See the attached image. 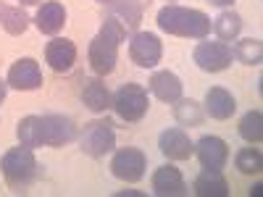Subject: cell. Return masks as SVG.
Masks as SVG:
<instances>
[{"instance_id": "9c48e42d", "label": "cell", "mask_w": 263, "mask_h": 197, "mask_svg": "<svg viewBox=\"0 0 263 197\" xmlns=\"http://www.w3.org/2000/svg\"><path fill=\"white\" fill-rule=\"evenodd\" d=\"M129 58L140 69H156L163 58V45H161L158 34L135 32V37L129 40Z\"/></svg>"}, {"instance_id": "ac0fdd59", "label": "cell", "mask_w": 263, "mask_h": 197, "mask_svg": "<svg viewBox=\"0 0 263 197\" xmlns=\"http://www.w3.org/2000/svg\"><path fill=\"white\" fill-rule=\"evenodd\" d=\"M82 103L92 113H105L111 108V92H108V87L100 76H87L82 82Z\"/></svg>"}, {"instance_id": "83f0119b", "label": "cell", "mask_w": 263, "mask_h": 197, "mask_svg": "<svg viewBox=\"0 0 263 197\" xmlns=\"http://www.w3.org/2000/svg\"><path fill=\"white\" fill-rule=\"evenodd\" d=\"M6 95H8V82H6V79H0V103L6 100Z\"/></svg>"}, {"instance_id": "d6986e66", "label": "cell", "mask_w": 263, "mask_h": 197, "mask_svg": "<svg viewBox=\"0 0 263 197\" xmlns=\"http://www.w3.org/2000/svg\"><path fill=\"white\" fill-rule=\"evenodd\" d=\"M192 189H195L197 197H227V194H229V182L224 179L221 171H208V168H203V171L195 176Z\"/></svg>"}, {"instance_id": "cb8c5ba5", "label": "cell", "mask_w": 263, "mask_h": 197, "mask_svg": "<svg viewBox=\"0 0 263 197\" xmlns=\"http://www.w3.org/2000/svg\"><path fill=\"white\" fill-rule=\"evenodd\" d=\"M237 131H239V137H242L245 142H260L263 140V113L258 111V108H253V111H248L242 119H239L237 124Z\"/></svg>"}, {"instance_id": "277c9868", "label": "cell", "mask_w": 263, "mask_h": 197, "mask_svg": "<svg viewBox=\"0 0 263 197\" xmlns=\"http://www.w3.org/2000/svg\"><path fill=\"white\" fill-rule=\"evenodd\" d=\"M0 171H3V179L13 192H24L40 173V163L34 158V150L27 145H18L3 152L0 158Z\"/></svg>"}, {"instance_id": "4fadbf2b", "label": "cell", "mask_w": 263, "mask_h": 197, "mask_svg": "<svg viewBox=\"0 0 263 197\" xmlns=\"http://www.w3.org/2000/svg\"><path fill=\"white\" fill-rule=\"evenodd\" d=\"M45 61L55 74H69L77 63V45L66 37H53L45 48Z\"/></svg>"}, {"instance_id": "603a6c76", "label": "cell", "mask_w": 263, "mask_h": 197, "mask_svg": "<svg viewBox=\"0 0 263 197\" xmlns=\"http://www.w3.org/2000/svg\"><path fill=\"white\" fill-rule=\"evenodd\" d=\"M174 119L179 126H200L203 124V108L192 97H179L174 105Z\"/></svg>"}, {"instance_id": "e0dca14e", "label": "cell", "mask_w": 263, "mask_h": 197, "mask_svg": "<svg viewBox=\"0 0 263 197\" xmlns=\"http://www.w3.org/2000/svg\"><path fill=\"white\" fill-rule=\"evenodd\" d=\"M34 24H37V29L42 34L55 37L63 29V24H66V8H63V3H58V0H48V3H42L37 8V13H34Z\"/></svg>"}, {"instance_id": "f546056e", "label": "cell", "mask_w": 263, "mask_h": 197, "mask_svg": "<svg viewBox=\"0 0 263 197\" xmlns=\"http://www.w3.org/2000/svg\"><path fill=\"white\" fill-rule=\"evenodd\" d=\"M95 3H100V6H114L116 0H95Z\"/></svg>"}, {"instance_id": "d4e9b609", "label": "cell", "mask_w": 263, "mask_h": 197, "mask_svg": "<svg viewBox=\"0 0 263 197\" xmlns=\"http://www.w3.org/2000/svg\"><path fill=\"white\" fill-rule=\"evenodd\" d=\"M234 168L239 173H245V176H258V173L263 171V152L258 147H242L234 155Z\"/></svg>"}, {"instance_id": "6da1fadb", "label": "cell", "mask_w": 263, "mask_h": 197, "mask_svg": "<svg viewBox=\"0 0 263 197\" xmlns=\"http://www.w3.org/2000/svg\"><path fill=\"white\" fill-rule=\"evenodd\" d=\"M18 145L27 147H63L77 137V124L69 116L45 113V116H24L16 126Z\"/></svg>"}, {"instance_id": "44dd1931", "label": "cell", "mask_w": 263, "mask_h": 197, "mask_svg": "<svg viewBox=\"0 0 263 197\" xmlns=\"http://www.w3.org/2000/svg\"><path fill=\"white\" fill-rule=\"evenodd\" d=\"M0 27H3L8 34L18 37L29 29V16L24 13L21 6H6L0 3Z\"/></svg>"}, {"instance_id": "2e32d148", "label": "cell", "mask_w": 263, "mask_h": 197, "mask_svg": "<svg viewBox=\"0 0 263 197\" xmlns=\"http://www.w3.org/2000/svg\"><path fill=\"white\" fill-rule=\"evenodd\" d=\"M237 111V100L227 87H211L205 92V113L216 121H227Z\"/></svg>"}, {"instance_id": "7a4b0ae2", "label": "cell", "mask_w": 263, "mask_h": 197, "mask_svg": "<svg viewBox=\"0 0 263 197\" xmlns=\"http://www.w3.org/2000/svg\"><path fill=\"white\" fill-rule=\"evenodd\" d=\"M126 40V27L121 24L119 18L105 16L100 32L92 37L90 50H87V61H90V69L98 76H108L114 74L116 63H119V48L121 42Z\"/></svg>"}, {"instance_id": "4316f807", "label": "cell", "mask_w": 263, "mask_h": 197, "mask_svg": "<svg viewBox=\"0 0 263 197\" xmlns=\"http://www.w3.org/2000/svg\"><path fill=\"white\" fill-rule=\"evenodd\" d=\"M213 6H218V8H232L234 6V0H211Z\"/></svg>"}, {"instance_id": "7402d4cb", "label": "cell", "mask_w": 263, "mask_h": 197, "mask_svg": "<svg viewBox=\"0 0 263 197\" xmlns=\"http://www.w3.org/2000/svg\"><path fill=\"white\" fill-rule=\"evenodd\" d=\"M111 16L119 18L126 29H137L142 21V3L140 0H116L111 6Z\"/></svg>"}, {"instance_id": "7c38bea8", "label": "cell", "mask_w": 263, "mask_h": 197, "mask_svg": "<svg viewBox=\"0 0 263 197\" xmlns=\"http://www.w3.org/2000/svg\"><path fill=\"white\" fill-rule=\"evenodd\" d=\"M150 187L158 197H182V194H187V182L182 176V171L177 166H171V163L156 168V173H153V179H150Z\"/></svg>"}, {"instance_id": "8fae6325", "label": "cell", "mask_w": 263, "mask_h": 197, "mask_svg": "<svg viewBox=\"0 0 263 197\" xmlns=\"http://www.w3.org/2000/svg\"><path fill=\"white\" fill-rule=\"evenodd\" d=\"M195 155H197V161H200L203 168H208V171H221V168L229 163V145H227L221 137H216V134H205V137L197 140Z\"/></svg>"}, {"instance_id": "f1b7e54d", "label": "cell", "mask_w": 263, "mask_h": 197, "mask_svg": "<svg viewBox=\"0 0 263 197\" xmlns=\"http://www.w3.org/2000/svg\"><path fill=\"white\" fill-rule=\"evenodd\" d=\"M40 0H18V6H37Z\"/></svg>"}, {"instance_id": "3957f363", "label": "cell", "mask_w": 263, "mask_h": 197, "mask_svg": "<svg viewBox=\"0 0 263 197\" xmlns=\"http://www.w3.org/2000/svg\"><path fill=\"white\" fill-rule=\"evenodd\" d=\"M156 24L161 32L174 37H187V40H205L211 34V18L208 13L197 8H184L177 3H168L158 11Z\"/></svg>"}, {"instance_id": "ffe728a7", "label": "cell", "mask_w": 263, "mask_h": 197, "mask_svg": "<svg viewBox=\"0 0 263 197\" xmlns=\"http://www.w3.org/2000/svg\"><path fill=\"white\" fill-rule=\"evenodd\" d=\"M211 27H213L216 37L221 40V42H232V40L239 37V32H242V16L229 11V8H224L221 13L211 21Z\"/></svg>"}, {"instance_id": "30bf717a", "label": "cell", "mask_w": 263, "mask_h": 197, "mask_svg": "<svg viewBox=\"0 0 263 197\" xmlns=\"http://www.w3.org/2000/svg\"><path fill=\"white\" fill-rule=\"evenodd\" d=\"M8 87L18 92H32L42 87V69L34 58H18L16 63H11L8 69Z\"/></svg>"}, {"instance_id": "52a82bcc", "label": "cell", "mask_w": 263, "mask_h": 197, "mask_svg": "<svg viewBox=\"0 0 263 197\" xmlns=\"http://www.w3.org/2000/svg\"><path fill=\"white\" fill-rule=\"evenodd\" d=\"M145 168H147V155L140 147H119L111 158V173L126 184H137L145 176Z\"/></svg>"}, {"instance_id": "ba28073f", "label": "cell", "mask_w": 263, "mask_h": 197, "mask_svg": "<svg viewBox=\"0 0 263 197\" xmlns=\"http://www.w3.org/2000/svg\"><path fill=\"white\" fill-rule=\"evenodd\" d=\"M232 48L229 42H197L195 50H192V61L197 63V69L205 71V74H221L232 66Z\"/></svg>"}, {"instance_id": "5b68a950", "label": "cell", "mask_w": 263, "mask_h": 197, "mask_svg": "<svg viewBox=\"0 0 263 197\" xmlns=\"http://www.w3.org/2000/svg\"><path fill=\"white\" fill-rule=\"evenodd\" d=\"M111 108L116 111V116L126 124H135V121H142L147 116V108H150V97H147V90L137 82H126L121 84L119 90L114 92L111 97Z\"/></svg>"}, {"instance_id": "484cf974", "label": "cell", "mask_w": 263, "mask_h": 197, "mask_svg": "<svg viewBox=\"0 0 263 197\" xmlns=\"http://www.w3.org/2000/svg\"><path fill=\"white\" fill-rule=\"evenodd\" d=\"M232 55L245 66H258L260 58H263V45H260V40H253V37L239 40L234 45V50H232Z\"/></svg>"}, {"instance_id": "5bb4252c", "label": "cell", "mask_w": 263, "mask_h": 197, "mask_svg": "<svg viewBox=\"0 0 263 197\" xmlns=\"http://www.w3.org/2000/svg\"><path fill=\"white\" fill-rule=\"evenodd\" d=\"M158 147H161V152L168 161H187V158H192V152H195V145L187 137L184 129H166V131H161Z\"/></svg>"}, {"instance_id": "9a60e30c", "label": "cell", "mask_w": 263, "mask_h": 197, "mask_svg": "<svg viewBox=\"0 0 263 197\" xmlns=\"http://www.w3.org/2000/svg\"><path fill=\"white\" fill-rule=\"evenodd\" d=\"M147 84H150V92L156 95L161 103H177L182 97V90H184L182 79L174 74V71H168V69L156 71V74L150 76Z\"/></svg>"}, {"instance_id": "8992f818", "label": "cell", "mask_w": 263, "mask_h": 197, "mask_svg": "<svg viewBox=\"0 0 263 197\" xmlns=\"http://www.w3.org/2000/svg\"><path fill=\"white\" fill-rule=\"evenodd\" d=\"M79 150L90 158H105L108 152L116 150V129L108 119L87 121L79 131Z\"/></svg>"}]
</instances>
